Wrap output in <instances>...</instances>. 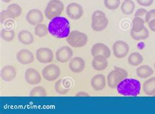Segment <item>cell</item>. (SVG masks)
Instances as JSON below:
<instances>
[{
  "instance_id": "cell-1",
  "label": "cell",
  "mask_w": 155,
  "mask_h": 114,
  "mask_svg": "<svg viewBox=\"0 0 155 114\" xmlns=\"http://www.w3.org/2000/svg\"><path fill=\"white\" fill-rule=\"evenodd\" d=\"M48 33L58 39L67 38L71 32L70 23L64 17H56L51 20L48 25Z\"/></svg>"
},
{
  "instance_id": "cell-2",
  "label": "cell",
  "mask_w": 155,
  "mask_h": 114,
  "mask_svg": "<svg viewBox=\"0 0 155 114\" xmlns=\"http://www.w3.org/2000/svg\"><path fill=\"white\" fill-rule=\"evenodd\" d=\"M117 91L124 96H137L140 94L141 85L140 81L133 78H126L117 87Z\"/></svg>"
},
{
  "instance_id": "cell-3",
  "label": "cell",
  "mask_w": 155,
  "mask_h": 114,
  "mask_svg": "<svg viewBox=\"0 0 155 114\" xmlns=\"http://www.w3.org/2000/svg\"><path fill=\"white\" fill-rule=\"evenodd\" d=\"M128 72L120 67H115V69L109 72L107 77V82L109 88L116 89L122 80L127 78Z\"/></svg>"
},
{
  "instance_id": "cell-4",
  "label": "cell",
  "mask_w": 155,
  "mask_h": 114,
  "mask_svg": "<svg viewBox=\"0 0 155 114\" xmlns=\"http://www.w3.org/2000/svg\"><path fill=\"white\" fill-rule=\"evenodd\" d=\"M109 24L108 18L103 11L96 10L92 15L91 27L95 32H101L107 27Z\"/></svg>"
},
{
  "instance_id": "cell-5",
  "label": "cell",
  "mask_w": 155,
  "mask_h": 114,
  "mask_svg": "<svg viewBox=\"0 0 155 114\" xmlns=\"http://www.w3.org/2000/svg\"><path fill=\"white\" fill-rule=\"evenodd\" d=\"M67 42L74 48L83 47L88 43V36L86 34L78 30H73L70 32L68 37L66 38Z\"/></svg>"
},
{
  "instance_id": "cell-6",
  "label": "cell",
  "mask_w": 155,
  "mask_h": 114,
  "mask_svg": "<svg viewBox=\"0 0 155 114\" xmlns=\"http://www.w3.org/2000/svg\"><path fill=\"white\" fill-rule=\"evenodd\" d=\"M64 9V5L60 0H51L48 3L44 11L45 15L47 19L51 20L53 18L59 17Z\"/></svg>"
},
{
  "instance_id": "cell-7",
  "label": "cell",
  "mask_w": 155,
  "mask_h": 114,
  "mask_svg": "<svg viewBox=\"0 0 155 114\" xmlns=\"http://www.w3.org/2000/svg\"><path fill=\"white\" fill-rule=\"evenodd\" d=\"M61 70L56 64H49L45 66L42 71L44 79L48 81H54L60 75Z\"/></svg>"
},
{
  "instance_id": "cell-8",
  "label": "cell",
  "mask_w": 155,
  "mask_h": 114,
  "mask_svg": "<svg viewBox=\"0 0 155 114\" xmlns=\"http://www.w3.org/2000/svg\"><path fill=\"white\" fill-rule=\"evenodd\" d=\"M130 47L128 43L124 41L119 40L113 43V55L117 59H122L128 55Z\"/></svg>"
},
{
  "instance_id": "cell-9",
  "label": "cell",
  "mask_w": 155,
  "mask_h": 114,
  "mask_svg": "<svg viewBox=\"0 0 155 114\" xmlns=\"http://www.w3.org/2000/svg\"><path fill=\"white\" fill-rule=\"evenodd\" d=\"M35 56L38 62L41 64L51 63L54 59V55L52 50L47 47H41L38 49L36 51Z\"/></svg>"
},
{
  "instance_id": "cell-10",
  "label": "cell",
  "mask_w": 155,
  "mask_h": 114,
  "mask_svg": "<svg viewBox=\"0 0 155 114\" xmlns=\"http://www.w3.org/2000/svg\"><path fill=\"white\" fill-rule=\"evenodd\" d=\"M83 8L80 4L71 3L66 7V13L71 20H78L83 15Z\"/></svg>"
},
{
  "instance_id": "cell-11",
  "label": "cell",
  "mask_w": 155,
  "mask_h": 114,
  "mask_svg": "<svg viewBox=\"0 0 155 114\" xmlns=\"http://www.w3.org/2000/svg\"><path fill=\"white\" fill-rule=\"evenodd\" d=\"M73 55V51L70 47L63 46L56 51V59L61 63H66L72 59Z\"/></svg>"
},
{
  "instance_id": "cell-12",
  "label": "cell",
  "mask_w": 155,
  "mask_h": 114,
  "mask_svg": "<svg viewBox=\"0 0 155 114\" xmlns=\"http://www.w3.org/2000/svg\"><path fill=\"white\" fill-rule=\"evenodd\" d=\"M26 20L31 25L36 26L43 21V15L39 9H31L26 15Z\"/></svg>"
},
{
  "instance_id": "cell-13",
  "label": "cell",
  "mask_w": 155,
  "mask_h": 114,
  "mask_svg": "<svg viewBox=\"0 0 155 114\" xmlns=\"http://www.w3.org/2000/svg\"><path fill=\"white\" fill-rule=\"evenodd\" d=\"M91 55L94 57L97 55H103L107 59L111 56V50L106 45L97 43L94 45L91 49Z\"/></svg>"
},
{
  "instance_id": "cell-14",
  "label": "cell",
  "mask_w": 155,
  "mask_h": 114,
  "mask_svg": "<svg viewBox=\"0 0 155 114\" xmlns=\"http://www.w3.org/2000/svg\"><path fill=\"white\" fill-rule=\"evenodd\" d=\"M25 79L28 84L38 85L41 81V76L39 73L34 68H28L25 72Z\"/></svg>"
},
{
  "instance_id": "cell-15",
  "label": "cell",
  "mask_w": 155,
  "mask_h": 114,
  "mask_svg": "<svg viewBox=\"0 0 155 114\" xmlns=\"http://www.w3.org/2000/svg\"><path fill=\"white\" fill-rule=\"evenodd\" d=\"M17 59L21 64L27 65L34 62V55L33 52L29 50L22 49L17 52Z\"/></svg>"
},
{
  "instance_id": "cell-16",
  "label": "cell",
  "mask_w": 155,
  "mask_h": 114,
  "mask_svg": "<svg viewBox=\"0 0 155 114\" xmlns=\"http://www.w3.org/2000/svg\"><path fill=\"white\" fill-rule=\"evenodd\" d=\"M69 68L70 70L75 74L82 72L85 68V61L81 57L72 58L69 63Z\"/></svg>"
},
{
  "instance_id": "cell-17",
  "label": "cell",
  "mask_w": 155,
  "mask_h": 114,
  "mask_svg": "<svg viewBox=\"0 0 155 114\" xmlns=\"http://www.w3.org/2000/svg\"><path fill=\"white\" fill-rule=\"evenodd\" d=\"M92 66L96 71L101 72L105 70L108 66L107 59L103 55H97L94 56L92 61Z\"/></svg>"
},
{
  "instance_id": "cell-18",
  "label": "cell",
  "mask_w": 155,
  "mask_h": 114,
  "mask_svg": "<svg viewBox=\"0 0 155 114\" xmlns=\"http://www.w3.org/2000/svg\"><path fill=\"white\" fill-rule=\"evenodd\" d=\"M91 86L94 91H101L106 86V78L103 74H97L94 76L91 81Z\"/></svg>"
},
{
  "instance_id": "cell-19",
  "label": "cell",
  "mask_w": 155,
  "mask_h": 114,
  "mask_svg": "<svg viewBox=\"0 0 155 114\" xmlns=\"http://www.w3.org/2000/svg\"><path fill=\"white\" fill-rule=\"evenodd\" d=\"M16 75H17L16 68L11 65L4 66L1 71L2 79L7 82H11L13 81L15 79Z\"/></svg>"
},
{
  "instance_id": "cell-20",
  "label": "cell",
  "mask_w": 155,
  "mask_h": 114,
  "mask_svg": "<svg viewBox=\"0 0 155 114\" xmlns=\"http://www.w3.org/2000/svg\"><path fill=\"white\" fill-rule=\"evenodd\" d=\"M70 87L71 82L68 79H60L55 83V91L60 95H65L69 91Z\"/></svg>"
},
{
  "instance_id": "cell-21",
  "label": "cell",
  "mask_w": 155,
  "mask_h": 114,
  "mask_svg": "<svg viewBox=\"0 0 155 114\" xmlns=\"http://www.w3.org/2000/svg\"><path fill=\"white\" fill-rule=\"evenodd\" d=\"M143 91L148 96H154L155 94V77H150L143 84Z\"/></svg>"
},
{
  "instance_id": "cell-22",
  "label": "cell",
  "mask_w": 155,
  "mask_h": 114,
  "mask_svg": "<svg viewBox=\"0 0 155 114\" xmlns=\"http://www.w3.org/2000/svg\"><path fill=\"white\" fill-rule=\"evenodd\" d=\"M154 74V70L148 65H142L139 66L136 70L137 75L141 79L149 78Z\"/></svg>"
},
{
  "instance_id": "cell-23",
  "label": "cell",
  "mask_w": 155,
  "mask_h": 114,
  "mask_svg": "<svg viewBox=\"0 0 155 114\" xmlns=\"http://www.w3.org/2000/svg\"><path fill=\"white\" fill-rule=\"evenodd\" d=\"M18 39L20 43L26 45L32 44L34 41L33 35L28 30L20 31L18 34Z\"/></svg>"
},
{
  "instance_id": "cell-24",
  "label": "cell",
  "mask_w": 155,
  "mask_h": 114,
  "mask_svg": "<svg viewBox=\"0 0 155 114\" xmlns=\"http://www.w3.org/2000/svg\"><path fill=\"white\" fill-rule=\"evenodd\" d=\"M136 8L135 3L132 0H124L121 4V11L125 15H130L133 13Z\"/></svg>"
},
{
  "instance_id": "cell-25",
  "label": "cell",
  "mask_w": 155,
  "mask_h": 114,
  "mask_svg": "<svg viewBox=\"0 0 155 114\" xmlns=\"http://www.w3.org/2000/svg\"><path fill=\"white\" fill-rule=\"evenodd\" d=\"M143 61V57L139 52H134L130 54L128 58V62L133 66H138Z\"/></svg>"
},
{
  "instance_id": "cell-26",
  "label": "cell",
  "mask_w": 155,
  "mask_h": 114,
  "mask_svg": "<svg viewBox=\"0 0 155 114\" xmlns=\"http://www.w3.org/2000/svg\"><path fill=\"white\" fill-rule=\"evenodd\" d=\"M145 20L141 17H135L132 20V30L134 32H140L145 28Z\"/></svg>"
},
{
  "instance_id": "cell-27",
  "label": "cell",
  "mask_w": 155,
  "mask_h": 114,
  "mask_svg": "<svg viewBox=\"0 0 155 114\" xmlns=\"http://www.w3.org/2000/svg\"><path fill=\"white\" fill-rule=\"evenodd\" d=\"M130 35H131L133 39L136 41H140V40H144L147 39L149 36V32L146 27L143 30L141 31L140 32H134L132 30L130 32Z\"/></svg>"
},
{
  "instance_id": "cell-28",
  "label": "cell",
  "mask_w": 155,
  "mask_h": 114,
  "mask_svg": "<svg viewBox=\"0 0 155 114\" xmlns=\"http://www.w3.org/2000/svg\"><path fill=\"white\" fill-rule=\"evenodd\" d=\"M35 34L39 38H43L47 35L48 33V26L44 24H39L35 26L34 28Z\"/></svg>"
},
{
  "instance_id": "cell-29",
  "label": "cell",
  "mask_w": 155,
  "mask_h": 114,
  "mask_svg": "<svg viewBox=\"0 0 155 114\" xmlns=\"http://www.w3.org/2000/svg\"><path fill=\"white\" fill-rule=\"evenodd\" d=\"M104 3L107 9L113 11L119 8L120 4V0H104Z\"/></svg>"
},
{
  "instance_id": "cell-30",
  "label": "cell",
  "mask_w": 155,
  "mask_h": 114,
  "mask_svg": "<svg viewBox=\"0 0 155 114\" xmlns=\"http://www.w3.org/2000/svg\"><path fill=\"white\" fill-rule=\"evenodd\" d=\"M15 32L14 30H7L3 29L1 31L2 38L7 42H11L15 38Z\"/></svg>"
},
{
  "instance_id": "cell-31",
  "label": "cell",
  "mask_w": 155,
  "mask_h": 114,
  "mask_svg": "<svg viewBox=\"0 0 155 114\" xmlns=\"http://www.w3.org/2000/svg\"><path fill=\"white\" fill-rule=\"evenodd\" d=\"M30 95L31 96H47V92L44 87L38 86L31 89Z\"/></svg>"
},
{
  "instance_id": "cell-32",
  "label": "cell",
  "mask_w": 155,
  "mask_h": 114,
  "mask_svg": "<svg viewBox=\"0 0 155 114\" xmlns=\"http://www.w3.org/2000/svg\"><path fill=\"white\" fill-rule=\"evenodd\" d=\"M7 9L11 11L13 13L15 17H18L21 15L22 12V7L17 3H12L10 5L7 7Z\"/></svg>"
},
{
  "instance_id": "cell-33",
  "label": "cell",
  "mask_w": 155,
  "mask_h": 114,
  "mask_svg": "<svg viewBox=\"0 0 155 114\" xmlns=\"http://www.w3.org/2000/svg\"><path fill=\"white\" fill-rule=\"evenodd\" d=\"M0 18H1V22L3 23L4 20L7 18H12V19H15V17L13 15V13H12L11 11L9 9H6V10H3L1 12V15H0Z\"/></svg>"
},
{
  "instance_id": "cell-34",
  "label": "cell",
  "mask_w": 155,
  "mask_h": 114,
  "mask_svg": "<svg viewBox=\"0 0 155 114\" xmlns=\"http://www.w3.org/2000/svg\"><path fill=\"white\" fill-rule=\"evenodd\" d=\"M154 18H155V9L147 11V13L145 15V22L148 23L150 20L154 19Z\"/></svg>"
},
{
  "instance_id": "cell-35",
  "label": "cell",
  "mask_w": 155,
  "mask_h": 114,
  "mask_svg": "<svg viewBox=\"0 0 155 114\" xmlns=\"http://www.w3.org/2000/svg\"><path fill=\"white\" fill-rule=\"evenodd\" d=\"M139 5L143 7H149L153 4L154 0H136Z\"/></svg>"
},
{
  "instance_id": "cell-36",
  "label": "cell",
  "mask_w": 155,
  "mask_h": 114,
  "mask_svg": "<svg viewBox=\"0 0 155 114\" xmlns=\"http://www.w3.org/2000/svg\"><path fill=\"white\" fill-rule=\"evenodd\" d=\"M147 13V11L145 9H143V8H140V9H138L136 13H135V17H145V15Z\"/></svg>"
},
{
  "instance_id": "cell-37",
  "label": "cell",
  "mask_w": 155,
  "mask_h": 114,
  "mask_svg": "<svg viewBox=\"0 0 155 114\" xmlns=\"http://www.w3.org/2000/svg\"><path fill=\"white\" fill-rule=\"evenodd\" d=\"M148 25L150 28V30L155 32V18L150 20L148 22Z\"/></svg>"
},
{
  "instance_id": "cell-38",
  "label": "cell",
  "mask_w": 155,
  "mask_h": 114,
  "mask_svg": "<svg viewBox=\"0 0 155 114\" xmlns=\"http://www.w3.org/2000/svg\"><path fill=\"white\" fill-rule=\"evenodd\" d=\"M75 96H89V95L86 92L81 91V92H77V94L75 95Z\"/></svg>"
},
{
  "instance_id": "cell-39",
  "label": "cell",
  "mask_w": 155,
  "mask_h": 114,
  "mask_svg": "<svg viewBox=\"0 0 155 114\" xmlns=\"http://www.w3.org/2000/svg\"><path fill=\"white\" fill-rule=\"evenodd\" d=\"M2 2H5V3H10L12 0H2Z\"/></svg>"
},
{
  "instance_id": "cell-40",
  "label": "cell",
  "mask_w": 155,
  "mask_h": 114,
  "mask_svg": "<svg viewBox=\"0 0 155 114\" xmlns=\"http://www.w3.org/2000/svg\"><path fill=\"white\" fill-rule=\"evenodd\" d=\"M154 68H155V62H154Z\"/></svg>"
},
{
  "instance_id": "cell-41",
  "label": "cell",
  "mask_w": 155,
  "mask_h": 114,
  "mask_svg": "<svg viewBox=\"0 0 155 114\" xmlns=\"http://www.w3.org/2000/svg\"><path fill=\"white\" fill-rule=\"evenodd\" d=\"M154 96H155V94H154Z\"/></svg>"
}]
</instances>
